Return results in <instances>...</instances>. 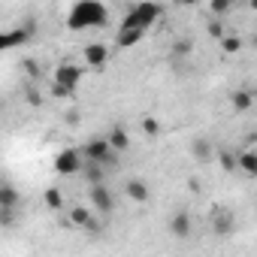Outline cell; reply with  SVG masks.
Wrapping results in <instances>:
<instances>
[{
	"mask_svg": "<svg viewBox=\"0 0 257 257\" xmlns=\"http://www.w3.org/2000/svg\"><path fill=\"white\" fill-rule=\"evenodd\" d=\"M82 58H85L88 67H103L109 61V46L106 43H88L85 52H82Z\"/></svg>",
	"mask_w": 257,
	"mask_h": 257,
	"instance_id": "10",
	"label": "cell"
},
{
	"mask_svg": "<svg viewBox=\"0 0 257 257\" xmlns=\"http://www.w3.org/2000/svg\"><path fill=\"white\" fill-rule=\"evenodd\" d=\"M19 191L13 185H0V209H19Z\"/></svg>",
	"mask_w": 257,
	"mask_h": 257,
	"instance_id": "18",
	"label": "cell"
},
{
	"mask_svg": "<svg viewBox=\"0 0 257 257\" xmlns=\"http://www.w3.org/2000/svg\"><path fill=\"white\" fill-rule=\"evenodd\" d=\"M170 233H173L179 242H188V239H191V233H194V218H191V212L179 209V212L170 218Z\"/></svg>",
	"mask_w": 257,
	"mask_h": 257,
	"instance_id": "7",
	"label": "cell"
},
{
	"mask_svg": "<svg viewBox=\"0 0 257 257\" xmlns=\"http://www.w3.org/2000/svg\"><path fill=\"white\" fill-rule=\"evenodd\" d=\"M191 155H194L200 164H209V161L215 158V149H212V143H209L206 137H197L194 146H191Z\"/></svg>",
	"mask_w": 257,
	"mask_h": 257,
	"instance_id": "15",
	"label": "cell"
},
{
	"mask_svg": "<svg viewBox=\"0 0 257 257\" xmlns=\"http://www.w3.org/2000/svg\"><path fill=\"white\" fill-rule=\"evenodd\" d=\"M67 124H79V112H67Z\"/></svg>",
	"mask_w": 257,
	"mask_h": 257,
	"instance_id": "28",
	"label": "cell"
},
{
	"mask_svg": "<svg viewBox=\"0 0 257 257\" xmlns=\"http://www.w3.org/2000/svg\"><path fill=\"white\" fill-rule=\"evenodd\" d=\"M79 79H82V67H76V64H61L58 73H55V85H61V88L70 91V94H73V88L79 85Z\"/></svg>",
	"mask_w": 257,
	"mask_h": 257,
	"instance_id": "8",
	"label": "cell"
},
{
	"mask_svg": "<svg viewBox=\"0 0 257 257\" xmlns=\"http://www.w3.org/2000/svg\"><path fill=\"white\" fill-rule=\"evenodd\" d=\"M191 49H194L191 40H179V43H176V55H191Z\"/></svg>",
	"mask_w": 257,
	"mask_h": 257,
	"instance_id": "26",
	"label": "cell"
},
{
	"mask_svg": "<svg viewBox=\"0 0 257 257\" xmlns=\"http://www.w3.org/2000/svg\"><path fill=\"white\" fill-rule=\"evenodd\" d=\"M230 106H233V112H248V109L254 106V94H251L248 88H239V91H233Z\"/></svg>",
	"mask_w": 257,
	"mask_h": 257,
	"instance_id": "17",
	"label": "cell"
},
{
	"mask_svg": "<svg viewBox=\"0 0 257 257\" xmlns=\"http://www.w3.org/2000/svg\"><path fill=\"white\" fill-rule=\"evenodd\" d=\"M88 200H91V206H94V212L97 215H112V209H115V197H112V191L106 188V185H94V188H88Z\"/></svg>",
	"mask_w": 257,
	"mask_h": 257,
	"instance_id": "3",
	"label": "cell"
},
{
	"mask_svg": "<svg viewBox=\"0 0 257 257\" xmlns=\"http://www.w3.org/2000/svg\"><path fill=\"white\" fill-rule=\"evenodd\" d=\"M103 140L109 143V149H112L115 155H124L127 149H131V134H127L121 124H112V127H109V134H106Z\"/></svg>",
	"mask_w": 257,
	"mask_h": 257,
	"instance_id": "9",
	"label": "cell"
},
{
	"mask_svg": "<svg viewBox=\"0 0 257 257\" xmlns=\"http://www.w3.org/2000/svg\"><path fill=\"white\" fill-rule=\"evenodd\" d=\"M19 221V209H0V227H13Z\"/></svg>",
	"mask_w": 257,
	"mask_h": 257,
	"instance_id": "23",
	"label": "cell"
},
{
	"mask_svg": "<svg viewBox=\"0 0 257 257\" xmlns=\"http://www.w3.org/2000/svg\"><path fill=\"white\" fill-rule=\"evenodd\" d=\"M140 131H143L149 140H158V137H161V121H158L155 115H146V118L140 121Z\"/></svg>",
	"mask_w": 257,
	"mask_h": 257,
	"instance_id": "19",
	"label": "cell"
},
{
	"mask_svg": "<svg viewBox=\"0 0 257 257\" xmlns=\"http://www.w3.org/2000/svg\"><path fill=\"white\" fill-rule=\"evenodd\" d=\"M52 94H55V97H67V94H70V91H64V88H61V85H52Z\"/></svg>",
	"mask_w": 257,
	"mask_h": 257,
	"instance_id": "27",
	"label": "cell"
},
{
	"mask_svg": "<svg viewBox=\"0 0 257 257\" xmlns=\"http://www.w3.org/2000/svg\"><path fill=\"white\" fill-rule=\"evenodd\" d=\"M221 52H224V55H236V52H242V40H239L236 34H224V37H221Z\"/></svg>",
	"mask_w": 257,
	"mask_h": 257,
	"instance_id": "20",
	"label": "cell"
},
{
	"mask_svg": "<svg viewBox=\"0 0 257 257\" xmlns=\"http://www.w3.org/2000/svg\"><path fill=\"white\" fill-rule=\"evenodd\" d=\"M212 13H215V16H224V13H230V4H227V0H215V4H212Z\"/></svg>",
	"mask_w": 257,
	"mask_h": 257,
	"instance_id": "25",
	"label": "cell"
},
{
	"mask_svg": "<svg viewBox=\"0 0 257 257\" xmlns=\"http://www.w3.org/2000/svg\"><path fill=\"white\" fill-rule=\"evenodd\" d=\"M140 40H143V31H140V28H118L115 46H118V49H127V46H137Z\"/></svg>",
	"mask_w": 257,
	"mask_h": 257,
	"instance_id": "16",
	"label": "cell"
},
{
	"mask_svg": "<svg viewBox=\"0 0 257 257\" xmlns=\"http://www.w3.org/2000/svg\"><path fill=\"white\" fill-rule=\"evenodd\" d=\"M46 206H49L52 212H61V209H64V194H61L58 188H46Z\"/></svg>",
	"mask_w": 257,
	"mask_h": 257,
	"instance_id": "21",
	"label": "cell"
},
{
	"mask_svg": "<svg viewBox=\"0 0 257 257\" xmlns=\"http://www.w3.org/2000/svg\"><path fill=\"white\" fill-rule=\"evenodd\" d=\"M82 179H85L88 188H94V185H106V170H103L100 164L85 161V164H82Z\"/></svg>",
	"mask_w": 257,
	"mask_h": 257,
	"instance_id": "12",
	"label": "cell"
},
{
	"mask_svg": "<svg viewBox=\"0 0 257 257\" xmlns=\"http://www.w3.org/2000/svg\"><path fill=\"white\" fill-rule=\"evenodd\" d=\"M218 164H221L224 173H233V170H236V155H230L227 149H221V152H218Z\"/></svg>",
	"mask_w": 257,
	"mask_h": 257,
	"instance_id": "22",
	"label": "cell"
},
{
	"mask_svg": "<svg viewBox=\"0 0 257 257\" xmlns=\"http://www.w3.org/2000/svg\"><path fill=\"white\" fill-rule=\"evenodd\" d=\"M158 16H161V10H158V7H149V4H143V7H137L131 16L124 19V25H121V28H140V31H146V28H149V25H152Z\"/></svg>",
	"mask_w": 257,
	"mask_h": 257,
	"instance_id": "4",
	"label": "cell"
},
{
	"mask_svg": "<svg viewBox=\"0 0 257 257\" xmlns=\"http://www.w3.org/2000/svg\"><path fill=\"white\" fill-rule=\"evenodd\" d=\"M85 161H91V164H100L103 170H109V167H118V155L109 149V143L103 140V137H94V140H88L85 146H82V152H79Z\"/></svg>",
	"mask_w": 257,
	"mask_h": 257,
	"instance_id": "1",
	"label": "cell"
},
{
	"mask_svg": "<svg viewBox=\"0 0 257 257\" xmlns=\"http://www.w3.org/2000/svg\"><path fill=\"white\" fill-rule=\"evenodd\" d=\"M82 164H85V158H82L76 149H67V152H61V155L55 158V170H58L61 176H76V173H82Z\"/></svg>",
	"mask_w": 257,
	"mask_h": 257,
	"instance_id": "5",
	"label": "cell"
},
{
	"mask_svg": "<svg viewBox=\"0 0 257 257\" xmlns=\"http://www.w3.org/2000/svg\"><path fill=\"white\" fill-rule=\"evenodd\" d=\"M206 31H209V37H215V40H221V37H224V25H221V22H209V25H206Z\"/></svg>",
	"mask_w": 257,
	"mask_h": 257,
	"instance_id": "24",
	"label": "cell"
},
{
	"mask_svg": "<svg viewBox=\"0 0 257 257\" xmlns=\"http://www.w3.org/2000/svg\"><path fill=\"white\" fill-rule=\"evenodd\" d=\"M212 230H215L218 236L233 233V215H230L227 209H215V212H212Z\"/></svg>",
	"mask_w": 257,
	"mask_h": 257,
	"instance_id": "13",
	"label": "cell"
},
{
	"mask_svg": "<svg viewBox=\"0 0 257 257\" xmlns=\"http://www.w3.org/2000/svg\"><path fill=\"white\" fill-rule=\"evenodd\" d=\"M124 194L134 203H149V197H152V191H149V185L143 179H127L124 182Z\"/></svg>",
	"mask_w": 257,
	"mask_h": 257,
	"instance_id": "11",
	"label": "cell"
},
{
	"mask_svg": "<svg viewBox=\"0 0 257 257\" xmlns=\"http://www.w3.org/2000/svg\"><path fill=\"white\" fill-rule=\"evenodd\" d=\"M106 22V10L100 4H79L70 16V28L82 31V28H100Z\"/></svg>",
	"mask_w": 257,
	"mask_h": 257,
	"instance_id": "2",
	"label": "cell"
},
{
	"mask_svg": "<svg viewBox=\"0 0 257 257\" xmlns=\"http://www.w3.org/2000/svg\"><path fill=\"white\" fill-rule=\"evenodd\" d=\"M236 170H242L248 179H254V176H257V155H254L251 149L239 152V155H236Z\"/></svg>",
	"mask_w": 257,
	"mask_h": 257,
	"instance_id": "14",
	"label": "cell"
},
{
	"mask_svg": "<svg viewBox=\"0 0 257 257\" xmlns=\"http://www.w3.org/2000/svg\"><path fill=\"white\" fill-rule=\"evenodd\" d=\"M70 227H79V230H85V233H100V221L94 218V212H88L85 206H76V209H70V221H67Z\"/></svg>",
	"mask_w": 257,
	"mask_h": 257,
	"instance_id": "6",
	"label": "cell"
}]
</instances>
